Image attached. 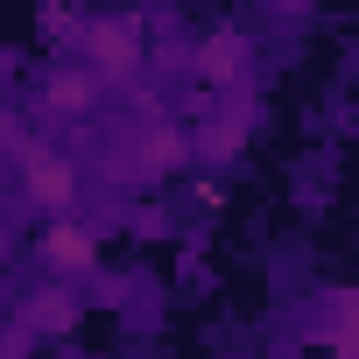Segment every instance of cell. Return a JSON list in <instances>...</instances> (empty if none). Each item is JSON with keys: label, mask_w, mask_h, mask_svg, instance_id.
<instances>
[{"label": "cell", "mask_w": 359, "mask_h": 359, "mask_svg": "<svg viewBox=\"0 0 359 359\" xmlns=\"http://www.w3.org/2000/svg\"><path fill=\"white\" fill-rule=\"evenodd\" d=\"M36 254H43V261H50L57 275H85L99 247H92V233H85V226H71V219H57V226H43V240H36Z\"/></svg>", "instance_id": "cell-5"}, {"label": "cell", "mask_w": 359, "mask_h": 359, "mask_svg": "<svg viewBox=\"0 0 359 359\" xmlns=\"http://www.w3.org/2000/svg\"><path fill=\"white\" fill-rule=\"evenodd\" d=\"M71 64L92 71V85H134V71H141V22H134V15H99V22H85Z\"/></svg>", "instance_id": "cell-1"}, {"label": "cell", "mask_w": 359, "mask_h": 359, "mask_svg": "<svg viewBox=\"0 0 359 359\" xmlns=\"http://www.w3.org/2000/svg\"><path fill=\"white\" fill-rule=\"evenodd\" d=\"M247 57H254V43H247L240 29H212V36H205L184 64H191V71L219 92V85H240V78H247Z\"/></svg>", "instance_id": "cell-3"}, {"label": "cell", "mask_w": 359, "mask_h": 359, "mask_svg": "<svg viewBox=\"0 0 359 359\" xmlns=\"http://www.w3.org/2000/svg\"><path fill=\"white\" fill-rule=\"evenodd\" d=\"M15 162H22V198H29L36 212L64 219V212L78 205V162H71V155H57V148H36V141H22V148H15Z\"/></svg>", "instance_id": "cell-2"}, {"label": "cell", "mask_w": 359, "mask_h": 359, "mask_svg": "<svg viewBox=\"0 0 359 359\" xmlns=\"http://www.w3.org/2000/svg\"><path fill=\"white\" fill-rule=\"evenodd\" d=\"M184 162H191V141L176 134V127H148L141 148H134V169H148V176H169V169H184Z\"/></svg>", "instance_id": "cell-7"}, {"label": "cell", "mask_w": 359, "mask_h": 359, "mask_svg": "<svg viewBox=\"0 0 359 359\" xmlns=\"http://www.w3.org/2000/svg\"><path fill=\"white\" fill-rule=\"evenodd\" d=\"M43 106H50V113H64V120L92 113V106H99V85H92V71H78L71 57H64V64H50V78H43Z\"/></svg>", "instance_id": "cell-4"}, {"label": "cell", "mask_w": 359, "mask_h": 359, "mask_svg": "<svg viewBox=\"0 0 359 359\" xmlns=\"http://www.w3.org/2000/svg\"><path fill=\"white\" fill-rule=\"evenodd\" d=\"M43 36H50V43H78V36H85V15H71V8H50V15H43Z\"/></svg>", "instance_id": "cell-8"}, {"label": "cell", "mask_w": 359, "mask_h": 359, "mask_svg": "<svg viewBox=\"0 0 359 359\" xmlns=\"http://www.w3.org/2000/svg\"><path fill=\"white\" fill-rule=\"evenodd\" d=\"M71 324H78V296H71L64 282L22 303V338H57V331H71Z\"/></svg>", "instance_id": "cell-6"}]
</instances>
